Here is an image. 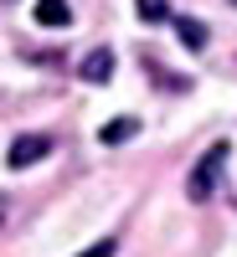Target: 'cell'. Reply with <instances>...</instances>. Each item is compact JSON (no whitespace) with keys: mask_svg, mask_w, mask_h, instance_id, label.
<instances>
[{"mask_svg":"<svg viewBox=\"0 0 237 257\" xmlns=\"http://www.w3.org/2000/svg\"><path fill=\"white\" fill-rule=\"evenodd\" d=\"M47 155H52V139H47V134H21V139L11 144L6 165H11V170H26V165H36V160H47Z\"/></svg>","mask_w":237,"mask_h":257,"instance_id":"7a4b0ae2","label":"cell"},{"mask_svg":"<svg viewBox=\"0 0 237 257\" xmlns=\"http://www.w3.org/2000/svg\"><path fill=\"white\" fill-rule=\"evenodd\" d=\"M139 16L149 21V26H160V21H170V0H134Z\"/></svg>","mask_w":237,"mask_h":257,"instance_id":"52a82bcc","label":"cell"},{"mask_svg":"<svg viewBox=\"0 0 237 257\" xmlns=\"http://www.w3.org/2000/svg\"><path fill=\"white\" fill-rule=\"evenodd\" d=\"M139 134V118H114V123H103L98 128V139L103 144H124V139H134Z\"/></svg>","mask_w":237,"mask_h":257,"instance_id":"8992f818","label":"cell"},{"mask_svg":"<svg viewBox=\"0 0 237 257\" xmlns=\"http://www.w3.org/2000/svg\"><path fill=\"white\" fill-rule=\"evenodd\" d=\"M114 252H119V242H114V237H103V242H93L88 252H77V257H114Z\"/></svg>","mask_w":237,"mask_h":257,"instance_id":"ba28073f","label":"cell"},{"mask_svg":"<svg viewBox=\"0 0 237 257\" xmlns=\"http://www.w3.org/2000/svg\"><path fill=\"white\" fill-rule=\"evenodd\" d=\"M227 149H232V144H211V149H206V160H201L196 170H191V185H186V196L196 201V206L217 196V180H222V170H227Z\"/></svg>","mask_w":237,"mask_h":257,"instance_id":"6da1fadb","label":"cell"},{"mask_svg":"<svg viewBox=\"0 0 237 257\" xmlns=\"http://www.w3.org/2000/svg\"><path fill=\"white\" fill-rule=\"evenodd\" d=\"M176 36H181L186 52H201V47H206V26H201V21H191V16L176 21Z\"/></svg>","mask_w":237,"mask_h":257,"instance_id":"5b68a950","label":"cell"},{"mask_svg":"<svg viewBox=\"0 0 237 257\" xmlns=\"http://www.w3.org/2000/svg\"><path fill=\"white\" fill-rule=\"evenodd\" d=\"M232 6H237V0H232Z\"/></svg>","mask_w":237,"mask_h":257,"instance_id":"9c48e42d","label":"cell"},{"mask_svg":"<svg viewBox=\"0 0 237 257\" xmlns=\"http://www.w3.org/2000/svg\"><path fill=\"white\" fill-rule=\"evenodd\" d=\"M77 72L88 77V82H109V77H114V52H109V47H93L88 57H83Z\"/></svg>","mask_w":237,"mask_h":257,"instance_id":"3957f363","label":"cell"},{"mask_svg":"<svg viewBox=\"0 0 237 257\" xmlns=\"http://www.w3.org/2000/svg\"><path fill=\"white\" fill-rule=\"evenodd\" d=\"M36 26H52V31L72 26V11H67V0H36Z\"/></svg>","mask_w":237,"mask_h":257,"instance_id":"277c9868","label":"cell"}]
</instances>
